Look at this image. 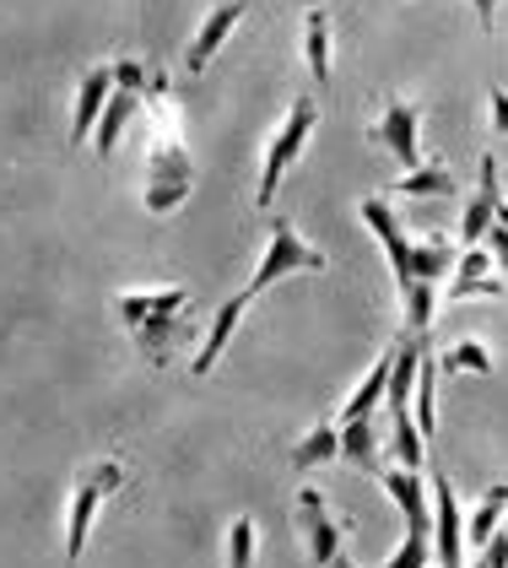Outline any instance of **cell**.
I'll list each match as a JSON object with an SVG mask.
<instances>
[{
  "label": "cell",
  "mask_w": 508,
  "mask_h": 568,
  "mask_svg": "<svg viewBox=\"0 0 508 568\" xmlns=\"http://www.w3.org/2000/svg\"><path fill=\"white\" fill-rule=\"evenodd\" d=\"M384 568H433V536H417L406 530V541L384 558Z\"/></svg>",
  "instance_id": "cell-25"
},
{
  "label": "cell",
  "mask_w": 508,
  "mask_h": 568,
  "mask_svg": "<svg viewBox=\"0 0 508 568\" xmlns=\"http://www.w3.org/2000/svg\"><path fill=\"white\" fill-rule=\"evenodd\" d=\"M184 314H190V308L146 314V320H135V325H130V342L141 347V357H146L152 368H173V357L195 342V325H190Z\"/></svg>",
  "instance_id": "cell-8"
},
{
  "label": "cell",
  "mask_w": 508,
  "mask_h": 568,
  "mask_svg": "<svg viewBox=\"0 0 508 568\" xmlns=\"http://www.w3.org/2000/svg\"><path fill=\"white\" fill-rule=\"evenodd\" d=\"M487 120H492V135H508V88L487 92Z\"/></svg>",
  "instance_id": "cell-27"
},
{
  "label": "cell",
  "mask_w": 508,
  "mask_h": 568,
  "mask_svg": "<svg viewBox=\"0 0 508 568\" xmlns=\"http://www.w3.org/2000/svg\"><path fill=\"white\" fill-rule=\"evenodd\" d=\"M481 244H487V255H492V261H498V265H504V271H508V227H504V222H492Z\"/></svg>",
  "instance_id": "cell-29"
},
{
  "label": "cell",
  "mask_w": 508,
  "mask_h": 568,
  "mask_svg": "<svg viewBox=\"0 0 508 568\" xmlns=\"http://www.w3.org/2000/svg\"><path fill=\"white\" fill-rule=\"evenodd\" d=\"M114 88H125V92H152V71L141 65V60H114Z\"/></svg>",
  "instance_id": "cell-26"
},
{
  "label": "cell",
  "mask_w": 508,
  "mask_h": 568,
  "mask_svg": "<svg viewBox=\"0 0 508 568\" xmlns=\"http://www.w3.org/2000/svg\"><path fill=\"white\" fill-rule=\"evenodd\" d=\"M325 568H357V564H352V558L341 552V558H331V564H325Z\"/></svg>",
  "instance_id": "cell-31"
},
{
  "label": "cell",
  "mask_w": 508,
  "mask_h": 568,
  "mask_svg": "<svg viewBox=\"0 0 508 568\" xmlns=\"http://www.w3.org/2000/svg\"><path fill=\"white\" fill-rule=\"evenodd\" d=\"M254 558H260V525L254 515H233L222 536V568H254Z\"/></svg>",
  "instance_id": "cell-22"
},
{
  "label": "cell",
  "mask_w": 508,
  "mask_h": 568,
  "mask_svg": "<svg viewBox=\"0 0 508 568\" xmlns=\"http://www.w3.org/2000/svg\"><path fill=\"white\" fill-rule=\"evenodd\" d=\"M244 11H250V0H222V6H212L206 17H201V28L190 33V44H184V71L190 77H201L206 65L216 60V49L233 39V28L244 22Z\"/></svg>",
  "instance_id": "cell-9"
},
{
  "label": "cell",
  "mask_w": 508,
  "mask_h": 568,
  "mask_svg": "<svg viewBox=\"0 0 508 568\" xmlns=\"http://www.w3.org/2000/svg\"><path fill=\"white\" fill-rule=\"evenodd\" d=\"M314 125H319V103H314L308 92H297L293 103H287V114H282V125H276V135H271V146H265L260 179H254V206H260V212L276 206V184H282L287 169L303 158V146H308Z\"/></svg>",
  "instance_id": "cell-4"
},
{
  "label": "cell",
  "mask_w": 508,
  "mask_h": 568,
  "mask_svg": "<svg viewBox=\"0 0 508 568\" xmlns=\"http://www.w3.org/2000/svg\"><path fill=\"white\" fill-rule=\"evenodd\" d=\"M433 568H466V515L455 498V481L433 471Z\"/></svg>",
  "instance_id": "cell-7"
},
{
  "label": "cell",
  "mask_w": 508,
  "mask_h": 568,
  "mask_svg": "<svg viewBox=\"0 0 508 568\" xmlns=\"http://www.w3.org/2000/svg\"><path fill=\"white\" fill-rule=\"evenodd\" d=\"M250 304H254L250 293H233V298H227V304H222V308L212 314V325H206V342H201V352L190 357V374H195V379H206V374L216 368V357L227 352V342H233V331L244 325Z\"/></svg>",
  "instance_id": "cell-13"
},
{
  "label": "cell",
  "mask_w": 508,
  "mask_h": 568,
  "mask_svg": "<svg viewBox=\"0 0 508 568\" xmlns=\"http://www.w3.org/2000/svg\"><path fill=\"white\" fill-rule=\"evenodd\" d=\"M374 141H379L384 152L395 158V163H406V169H423V141H417V103H406V98H389L379 114V125H374Z\"/></svg>",
  "instance_id": "cell-10"
},
{
  "label": "cell",
  "mask_w": 508,
  "mask_h": 568,
  "mask_svg": "<svg viewBox=\"0 0 508 568\" xmlns=\"http://www.w3.org/2000/svg\"><path fill=\"white\" fill-rule=\"evenodd\" d=\"M460 184L449 174V163H423V169H406V174L389 184V195H400V201H444V195H455Z\"/></svg>",
  "instance_id": "cell-16"
},
{
  "label": "cell",
  "mask_w": 508,
  "mask_h": 568,
  "mask_svg": "<svg viewBox=\"0 0 508 568\" xmlns=\"http://www.w3.org/2000/svg\"><path fill=\"white\" fill-rule=\"evenodd\" d=\"M141 109H146V212L173 217L195 190V163H190V141L179 135L173 88L163 77H152V92L141 98Z\"/></svg>",
  "instance_id": "cell-2"
},
{
  "label": "cell",
  "mask_w": 508,
  "mask_h": 568,
  "mask_svg": "<svg viewBox=\"0 0 508 568\" xmlns=\"http://www.w3.org/2000/svg\"><path fill=\"white\" fill-rule=\"evenodd\" d=\"M363 227L379 239L384 261H389L406 331H412V336H427V325H433V314H438V298H444L438 282L460 261L455 244H449V239H412V233L400 227V217H395L389 195H368V201H363Z\"/></svg>",
  "instance_id": "cell-1"
},
{
  "label": "cell",
  "mask_w": 508,
  "mask_h": 568,
  "mask_svg": "<svg viewBox=\"0 0 508 568\" xmlns=\"http://www.w3.org/2000/svg\"><path fill=\"white\" fill-rule=\"evenodd\" d=\"M331 460H341V423H314L287 449V466L293 471H314V466H331Z\"/></svg>",
  "instance_id": "cell-17"
},
{
  "label": "cell",
  "mask_w": 508,
  "mask_h": 568,
  "mask_svg": "<svg viewBox=\"0 0 508 568\" xmlns=\"http://www.w3.org/2000/svg\"><path fill=\"white\" fill-rule=\"evenodd\" d=\"M379 417H363V423H341V466H357V471H374L379 477Z\"/></svg>",
  "instance_id": "cell-18"
},
{
  "label": "cell",
  "mask_w": 508,
  "mask_h": 568,
  "mask_svg": "<svg viewBox=\"0 0 508 568\" xmlns=\"http://www.w3.org/2000/svg\"><path fill=\"white\" fill-rule=\"evenodd\" d=\"M504 520H508V481H498V487L481 493V504L466 515V541L470 547H487L504 530Z\"/></svg>",
  "instance_id": "cell-20"
},
{
  "label": "cell",
  "mask_w": 508,
  "mask_h": 568,
  "mask_svg": "<svg viewBox=\"0 0 508 568\" xmlns=\"http://www.w3.org/2000/svg\"><path fill=\"white\" fill-rule=\"evenodd\" d=\"M470 11H476V22H481V28H492V11H498V0H470Z\"/></svg>",
  "instance_id": "cell-30"
},
{
  "label": "cell",
  "mask_w": 508,
  "mask_h": 568,
  "mask_svg": "<svg viewBox=\"0 0 508 568\" xmlns=\"http://www.w3.org/2000/svg\"><path fill=\"white\" fill-rule=\"evenodd\" d=\"M476 568H508V536L498 530L487 547H481V558H476Z\"/></svg>",
  "instance_id": "cell-28"
},
{
  "label": "cell",
  "mask_w": 508,
  "mask_h": 568,
  "mask_svg": "<svg viewBox=\"0 0 508 568\" xmlns=\"http://www.w3.org/2000/svg\"><path fill=\"white\" fill-rule=\"evenodd\" d=\"M120 487H125V460H120V455H103V460H92V466H82V471L71 477V504H65V568L82 564L92 520H98V509H103Z\"/></svg>",
  "instance_id": "cell-3"
},
{
  "label": "cell",
  "mask_w": 508,
  "mask_h": 568,
  "mask_svg": "<svg viewBox=\"0 0 508 568\" xmlns=\"http://www.w3.org/2000/svg\"><path fill=\"white\" fill-rule=\"evenodd\" d=\"M389 368H395V347L384 352L379 363L363 374V385L346 395V406H341V423H363V417H379L384 412V395H389Z\"/></svg>",
  "instance_id": "cell-14"
},
{
  "label": "cell",
  "mask_w": 508,
  "mask_h": 568,
  "mask_svg": "<svg viewBox=\"0 0 508 568\" xmlns=\"http://www.w3.org/2000/svg\"><path fill=\"white\" fill-rule=\"evenodd\" d=\"M297 271H325V250H314V244L293 227V217H271V227H265V250H260V265H254V276H250L244 293L260 298L265 287L287 282Z\"/></svg>",
  "instance_id": "cell-5"
},
{
  "label": "cell",
  "mask_w": 508,
  "mask_h": 568,
  "mask_svg": "<svg viewBox=\"0 0 508 568\" xmlns=\"http://www.w3.org/2000/svg\"><path fill=\"white\" fill-rule=\"evenodd\" d=\"M109 98H114V65H87L82 82H77V103H71V146L92 141Z\"/></svg>",
  "instance_id": "cell-12"
},
{
  "label": "cell",
  "mask_w": 508,
  "mask_h": 568,
  "mask_svg": "<svg viewBox=\"0 0 508 568\" xmlns=\"http://www.w3.org/2000/svg\"><path fill=\"white\" fill-rule=\"evenodd\" d=\"M438 368L444 374H492V352L481 347V342H455V347L438 357Z\"/></svg>",
  "instance_id": "cell-23"
},
{
  "label": "cell",
  "mask_w": 508,
  "mask_h": 568,
  "mask_svg": "<svg viewBox=\"0 0 508 568\" xmlns=\"http://www.w3.org/2000/svg\"><path fill=\"white\" fill-rule=\"evenodd\" d=\"M195 298H190V287H146V293H120L114 298V308H120V320H125V331L135 325V320H146V314H173V308H190Z\"/></svg>",
  "instance_id": "cell-15"
},
{
  "label": "cell",
  "mask_w": 508,
  "mask_h": 568,
  "mask_svg": "<svg viewBox=\"0 0 508 568\" xmlns=\"http://www.w3.org/2000/svg\"><path fill=\"white\" fill-rule=\"evenodd\" d=\"M130 114H141V92L114 88L109 109H103V120H98V131H92V152H98V158H109V152L120 146V131L130 125Z\"/></svg>",
  "instance_id": "cell-21"
},
{
  "label": "cell",
  "mask_w": 508,
  "mask_h": 568,
  "mask_svg": "<svg viewBox=\"0 0 508 568\" xmlns=\"http://www.w3.org/2000/svg\"><path fill=\"white\" fill-rule=\"evenodd\" d=\"M504 536H508V520H504Z\"/></svg>",
  "instance_id": "cell-32"
},
{
  "label": "cell",
  "mask_w": 508,
  "mask_h": 568,
  "mask_svg": "<svg viewBox=\"0 0 508 568\" xmlns=\"http://www.w3.org/2000/svg\"><path fill=\"white\" fill-rule=\"evenodd\" d=\"M379 481H384V493L395 498V509L406 515V530L433 536V481L423 471H406V466H384Z\"/></svg>",
  "instance_id": "cell-11"
},
{
  "label": "cell",
  "mask_w": 508,
  "mask_h": 568,
  "mask_svg": "<svg viewBox=\"0 0 508 568\" xmlns=\"http://www.w3.org/2000/svg\"><path fill=\"white\" fill-rule=\"evenodd\" d=\"M293 525H297V541H303V552H308V564L314 568H325L331 558L346 552V530H341V520L331 515V504H325V493H319L314 481L297 487Z\"/></svg>",
  "instance_id": "cell-6"
},
{
  "label": "cell",
  "mask_w": 508,
  "mask_h": 568,
  "mask_svg": "<svg viewBox=\"0 0 508 568\" xmlns=\"http://www.w3.org/2000/svg\"><path fill=\"white\" fill-rule=\"evenodd\" d=\"M504 293V276L498 271H481V276H455L449 287H444V298L449 304H466V298H498Z\"/></svg>",
  "instance_id": "cell-24"
},
{
  "label": "cell",
  "mask_w": 508,
  "mask_h": 568,
  "mask_svg": "<svg viewBox=\"0 0 508 568\" xmlns=\"http://www.w3.org/2000/svg\"><path fill=\"white\" fill-rule=\"evenodd\" d=\"M303 60H308V77L319 88H331V11L325 6H314L303 17Z\"/></svg>",
  "instance_id": "cell-19"
}]
</instances>
